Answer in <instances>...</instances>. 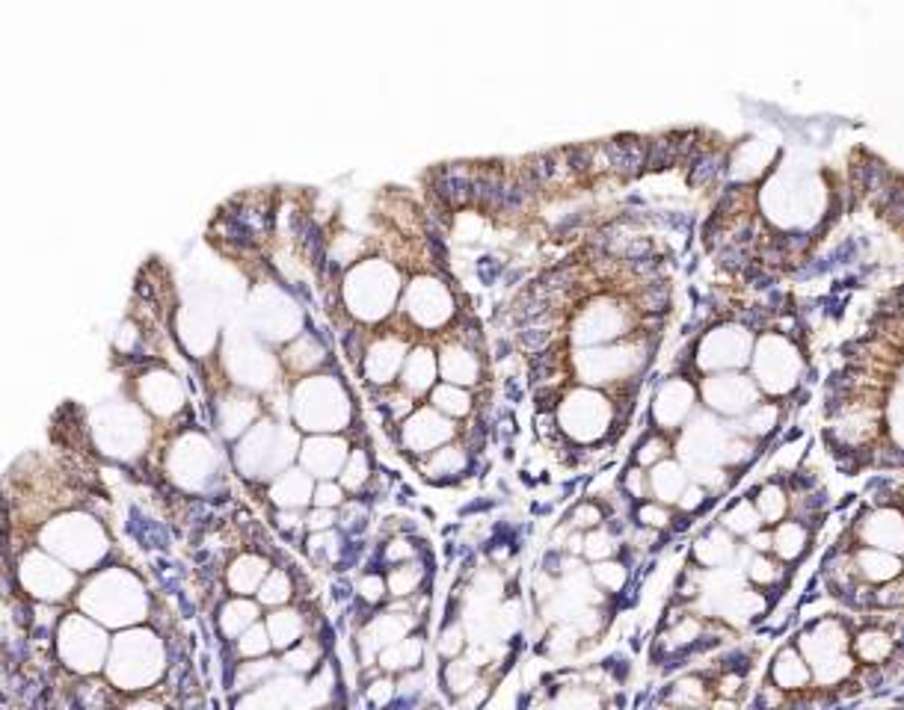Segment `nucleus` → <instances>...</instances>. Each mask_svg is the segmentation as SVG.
<instances>
[{"mask_svg":"<svg viewBox=\"0 0 904 710\" xmlns=\"http://www.w3.org/2000/svg\"><path fill=\"white\" fill-rule=\"evenodd\" d=\"M294 423L312 435H336L350 430L353 403L348 388L332 377H309L294 394Z\"/></svg>","mask_w":904,"mask_h":710,"instance_id":"nucleus-1","label":"nucleus"},{"mask_svg":"<svg viewBox=\"0 0 904 710\" xmlns=\"http://www.w3.org/2000/svg\"><path fill=\"white\" fill-rule=\"evenodd\" d=\"M134 643H120L110 660L108 675L120 693H146L166 672V651L154 634L131 636Z\"/></svg>","mask_w":904,"mask_h":710,"instance_id":"nucleus-2","label":"nucleus"},{"mask_svg":"<svg viewBox=\"0 0 904 710\" xmlns=\"http://www.w3.org/2000/svg\"><path fill=\"white\" fill-rule=\"evenodd\" d=\"M457 435H463L457 420L445 418L430 403L418 406L410 418H403L392 430V439L398 442L403 456H410V462H418V459H425V456H430L439 447L457 442Z\"/></svg>","mask_w":904,"mask_h":710,"instance_id":"nucleus-3","label":"nucleus"},{"mask_svg":"<svg viewBox=\"0 0 904 710\" xmlns=\"http://www.w3.org/2000/svg\"><path fill=\"white\" fill-rule=\"evenodd\" d=\"M694 409H698V388L691 385V379H665V382L658 385V391H655L653 406H650V427H646V430H658L674 435V432L686 430V423L691 420Z\"/></svg>","mask_w":904,"mask_h":710,"instance_id":"nucleus-4","label":"nucleus"},{"mask_svg":"<svg viewBox=\"0 0 904 710\" xmlns=\"http://www.w3.org/2000/svg\"><path fill=\"white\" fill-rule=\"evenodd\" d=\"M700 397L706 403L708 411L724 415V418H741L748 415L753 406H759V388L756 382L741 373H718V377H706L700 385Z\"/></svg>","mask_w":904,"mask_h":710,"instance_id":"nucleus-5","label":"nucleus"},{"mask_svg":"<svg viewBox=\"0 0 904 710\" xmlns=\"http://www.w3.org/2000/svg\"><path fill=\"white\" fill-rule=\"evenodd\" d=\"M851 536L861 542V548L890 550V554H904V512L893 504H875L869 512H863Z\"/></svg>","mask_w":904,"mask_h":710,"instance_id":"nucleus-6","label":"nucleus"},{"mask_svg":"<svg viewBox=\"0 0 904 710\" xmlns=\"http://www.w3.org/2000/svg\"><path fill=\"white\" fill-rule=\"evenodd\" d=\"M353 444L336 432V435H309L300 444V468L305 473H312V480H338V473L348 462Z\"/></svg>","mask_w":904,"mask_h":710,"instance_id":"nucleus-7","label":"nucleus"},{"mask_svg":"<svg viewBox=\"0 0 904 710\" xmlns=\"http://www.w3.org/2000/svg\"><path fill=\"white\" fill-rule=\"evenodd\" d=\"M264 627L271 634L273 651L285 655L288 648H294L297 643H303L309 634L324 631L327 622L324 619H312V616L300 610V607H279L271 616H264Z\"/></svg>","mask_w":904,"mask_h":710,"instance_id":"nucleus-8","label":"nucleus"},{"mask_svg":"<svg viewBox=\"0 0 904 710\" xmlns=\"http://www.w3.org/2000/svg\"><path fill=\"white\" fill-rule=\"evenodd\" d=\"M600 157L602 169H608L617 178H635L646 169V140L635 134L611 137L600 142Z\"/></svg>","mask_w":904,"mask_h":710,"instance_id":"nucleus-9","label":"nucleus"},{"mask_svg":"<svg viewBox=\"0 0 904 710\" xmlns=\"http://www.w3.org/2000/svg\"><path fill=\"white\" fill-rule=\"evenodd\" d=\"M851 571L854 578L866 586H883V583H893L899 578H904V560L899 554H890V550H878V548H857L851 550Z\"/></svg>","mask_w":904,"mask_h":710,"instance_id":"nucleus-10","label":"nucleus"},{"mask_svg":"<svg viewBox=\"0 0 904 710\" xmlns=\"http://www.w3.org/2000/svg\"><path fill=\"white\" fill-rule=\"evenodd\" d=\"M768 684L780 689L783 696H804L806 689L816 687L809 663L798 651V646H783L774 655L771 667H768Z\"/></svg>","mask_w":904,"mask_h":710,"instance_id":"nucleus-11","label":"nucleus"},{"mask_svg":"<svg viewBox=\"0 0 904 710\" xmlns=\"http://www.w3.org/2000/svg\"><path fill=\"white\" fill-rule=\"evenodd\" d=\"M427 655H430V643H427L425 627H418V631H413V634L406 636V639H401V643L382 648L380 655H377V660H374V667L380 669V672H386V675H394V679H398L403 672L425 669Z\"/></svg>","mask_w":904,"mask_h":710,"instance_id":"nucleus-12","label":"nucleus"},{"mask_svg":"<svg viewBox=\"0 0 904 710\" xmlns=\"http://www.w3.org/2000/svg\"><path fill=\"white\" fill-rule=\"evenodd\" d=\"M472 163H442L430 173V193L439 199V205L463 207L472 202Z\"/></svg>","mask_w":904,"mask_h":710,"instance_id":"nucleus-13","label":"nucleus"},{"mask_svg":"<svg viewBox=\"0 0 904 710\" xmlns=\"http://www.w3.org/2000/svg\"><path fill=\"white\" fill-rule=\"evenodd\" d=\"M484 679H495V675H487L469 655L445 660V663H439V669H436V681H439V693H442L445 705H454L457 699H463Z\"/></svg>","mask_w":904,"mask_h":710,"instance_id":"nucleus-14","label":"nucleus"},{"mask_svg":"<svg viewBox=\"0 0 904 710\" xmlns=\"http://www.w3.org/2000/svg\"><path fill=\"white\" fill-rule=\"evenodd\" d=\"M736 554H739L736 536L727 533L720 524H715L691 545V566H698L700 571H718L724 566H730L736 560Z\"/></svg>","mask_w":904,"mask_h":710,"instance_id":"nucleus-15","label":"nucleus"},{"mask_svg":"<svg viewBox=\"0 0 904 710\" xmlns=\"http://www.w3.org/2000/svg\"><path fill=\"white\" fill-rule=\"evenodd\" d=\"M312 492H315V480L300 465H291L288 471L279 473L271 483V500L276 504V509H297V512H303V509L312 506Z\"/></svg>","mask_w":904,"mask_h":710,"instance_id":"nucleus-16","label":"nucleus"},{"mask_svg":"<svg viewBox=\"0 0 904 710\" xmlns=\"http://www.w3.org/2000/svg\"><path fill=\"white\" fill-rule=\"evenodd\" d=\"M480 355L469 346H463L460 341L448 344L439 355V377L445 379L448 385L457 388H475L480 382Z\"/></svg>","mask_w":904,"mask_h":710,"instance_id":"nucleus-17","label":"nucleus"},{"mask_svg":"<svg viewBox=\"0 0 904 710\" xmlns=\"http://www.w3.org/2000/svg\"><path fill=\"white\" fill-rule=\"evenodd\" d=\"M436 377H439V362H436L434 350L427 346H418L413 353L406 355L401 370V388L410 394V397H425L436 388Z\"/></svg>","mask_w":904,"mask_h":710,"instance_id":"nucleus-18","label":"nucleus"},{"mask_svg":"<svg viewBox=\"0 0 904 710\" xmlns=\"http://www.w3.org/2000/svg\"><path fill=\"white\" fill-rule=\"evenodd\" d=\"M771 557L789 566V562H798L804 557L809 545H813V528L798 521V518H786L780 521L777 528H771Z\"/></svg>","mask_w":904,"mask_h":710,"instance_id":"nucleus-19","label":"nucleus"},{"mask_svg":"<svg viewBox=\"0 0 904 710\" xmlns=\"http://www.w3.org/2000/svg\"><path fill=\"white\" fill-rule=\"evenodd\" d=\"M267 574H271V560L264 554L250 550V554H240L238 560H231V566L226 569V586L231 589V595L250 598L252 592H259Z\"/></svg>","mask_w":904,"mask_h":710,"instance_id":"nucleus-20","label":"nucleus"},{"mask_svg":"<svg viewBox=\"0 0 904 710\" xmlns=\"http://www.w3.org/2000/svg\"><path fill=\"white\" fill-rule=\"evenodd\" d=\"M386 586H389V601H406L418 592L430 589V569H427V554L413 562L386 569Z\"/></svg>","mask_w":904,"mask_h":710,"instance_id":"nucleus-21","label":"nucleus"},{"mask_svg":"<svg viewBox=\"0 0 904 710\" xmlns=\"http://www.w3.org/2000/svg\"><path fill=\"white\" fill-rule=\"evenodd\" d=\"M751 500L753 506H756V512H759L763 528H777L780 521H786V518L792 516V495H789V489H786V483L780 477L765 480V483L753 492Z\"/></svg>","mask_w":904,"mask_h":710,"instance_id":"nucleus-22","label":"nucleus"},{"mask_svg":"<svg viewBox=\"0 0 904 710\" xmlns=\"http://www.w3.org/2000/svg\"><path fill=\"white\" fill-rule=\"evenodd\" d=\"M691 483V473L686 471V465H679L676 459L658 462L650 468V497L665 506H676L679 497Z\"/></svg>","mask_w":904,"mask_h":710,"instance_id":"nucleus-23","label":"nucleus"},{"mask_svg":"<svg viewBox=\"0 0 904 710\" xmlns=\"http://www.w3.org/2000/svg\"><path fill=\"white\" fill-rule=\"evenodd\" d=\"M427 403L436 411H442L445 418L457 420V423L463 418H475L478 415V397L472 394L469 388L448 385V382H436L434 391L427 394Z\"/></svg>","mask_w":904,"mask_h":710,"instance_id":"nucleus-24","label":"nucleus"},{"mask_svg":"<svg viewBox=\"0 0 904 710\" xmlns=\"http://www.w3.org/2000/svg\"><path fill=\"white\" fill-rule=\"evenodd\" d=\"M262 622V610H259V604L252 601V598H231V601H226L223 607H219V616H217V624H219V634L226 636V643H235L243 631H250L252 624Z\"/></svg>","mask_w":904,"mask_h":710,"instance_id":"nucleus-25","label":"nucleus"},{"mask_svg":"<svg viewBox=\"0 0 904 710\" xmlns=\"http://www.w3.org/2000/svg\"><path fill=\"white\" fill-rule=\"evenodd\" d=\"M374 473L377 471H374L371 447L368 442H362L350 451L348 462H344V468L338 473V483H341V489H344L350 497H360L365 495V489H368L371 480H374Z\"/></svg>","mask_w":904,"mask_h":710,"instance_id":"nucleus-26","label":"nucleus"},{"mask_svg":"<svg viewBox=\"0 0 904 710\" xmlns=\"http://www.w3.org/2000/svg\"><path fill=\"white\" fill-rule=\"evenodd\" d=\"M744 574H748V583H751L753 589L771 595L774 589L783 586L789 569L777 557H771V554H751V560L744 566Z\"/></svg>","mask_w":904,"mask_h":710,"instance_id":"nucleus-27","label":"nucleus"},{"mask_svg":"<svg viewBox=\"0 0 904 710\" xmlns=\"http://www.w3.org/2000/svg\"><path fill=\"white\" fill-rule=\"evenodd\" d=\"M469 651V634H466V624L460 616H445V622L439 627V634L434 639V655L439 657V663L445 660H454V657H463Z\"/></svg>","mask_w":904,"mask_h":710,"instance_id":"nucleus-28","label":"nucleus"},{"mask_svg":"<svg viewBox=\"0 0 904 710\" xmlns=\"http://www.w3.org/2000/svg\"><path fill=\"white\" fill-rule=\"evenodd\" d=\"M294 574H291V569H285V566H276V569H271V574L264 578V583L259 586V604H264V607H271V610H279V607H288V604L294 601Z\"/></svg>","mask_w":904,"mask_h":710,"instance_id":"nucleus-29","label":"nucleus"},{"mask_svg":"<svg viewBox=\"0 0 904 710\" xmlns=\"http://www.w3.org/2000/svg\"><path fill=\"white\" fill-rule=\"evenodd\" d=\"M667 459H674V439H670L667 432L658 430L643 432L641 442L635 444L632 465H638L643 471H650V468H655L658 462H667Z\"/></svg>","mask_w":904,"mask_h":710,"instance_id":"nucleus-30","label":"nucleus"},{"mask_svg":"<svg viewBox=\"0 0 904 710\" xmlns=\"http://www.w3.org/2000/svg\"><path fill=\"white\" fill-rule=\"evenodd\" d=\"M720 528L736 538H748L756 530H763V521H759V512L751 497H739L736 504L727 506V512L720 516Z\"/></svg>","mask_w":904,"mask_h":710,"instance_id":"nucleus-31","label":"nucleus"},{"mask_svg":"<svg viewBox=\"0 0 904 710\" xmlns=\"http://www.w3.org/2000/svg\"><path fill=\"white\" fill-rule=\"evenodd\" d=\"M611 512H614V506L602 504L600 497H585V500H578V504L569 509L564 524H567L569 530H578V533H590V530L602 528V524L608 521Z\"/></svg>","mask_w":904,"mask_h":710,"instance_id":"nucleus-32","label":"nucleus"},{"mask_svg":"<svg viewBox=\"0 0 904 710\" xmlns=\"http://www.w3.org/2000/svg\"><path fill=\"white\" fill-rule=\"evenodd\" d=\"M727 157L720 151L700 149L691 161H688V183L691 187H712L724 175Z\"/></svg>","mask_w":904,"mask_h":710,"instance_id":"nucleus-33","label":"nucleus"},{"mask_svg":"<svg viewBox=\"0 0 904 710\" xmlns=\"http://www.w3.org/2000/svg\"><path fill=\"white\" fill-rule=\"evenodd\" d=\"M632 524L635 528H643V530H655V533H665V530L674 528L676 521V512L674 506H665L658 504V500H643V504H635L632 506Z\"/></svg>","mask_w":904,"mask_h":710,"instance_id":"nucleus-34","label":"nucleus"},{"mask_svg":"<svg viewBox=\"0 0 904 710\" xmlns=\"http://www.w3.org/2000/svg\"><path fill=\"white\" fill-rule=\"evenodd\" d=\"M231 651H235V660H262V657H271L273 643L264 622H255L250 631H243V634L231 643Z\"/></svg>","mask_w":904,"mask_h":710,"instance_id":"nucleus-35","label":"nucleus"},{"mask_svg":"<svg viewBox=\"0 0 904 710\" xmlns=\"http://www.w3.org/2000/svg\"><path fill=\"white\" fill-rule=\"evenodd\" d=\"M617 495L629 506L650 500V471H643V468H638L632 462L626 465V471L617 480Z\"/></svg>","mask_w":904,"mask_h":710,"instance_id":"nucleus-36","label":"nucleus"},{"mask_svg":"<svg viewBox=\"0 0 904 710\" xmlns=\"http://www.w3.org/2000/svg\"><path fill=\"white\" fill-rule=\"evenodd\" d=\"M679 163V149H676V134H667V137H655V140H646V169L650 173H662L667 166Z\"/></svg>","mask_w":904,"mask_h":710,"instance_id":"nucleus-37","label":"nucleus"},{"mask_svg":"<svg viewBox=\"0 0 904 710\" xmlns=\"http://www.w3.org/2000/svg\"><path fill=\"white\" fill-rule=\"evenodd\" d=\"M350 495L341 489L338 480H317L315 492H312V506H321V509H341L348 504Z\"/></svg>","mask_w":904,"mask_h":710,"instance_id":"nucleus-38","label":"nucleus"},{"mask_svg":"<svg viewBox=\"0 0 904 710\" xmlns=\"http://www.w3.org/2000/svg\"><path fill=\"white\" fill-rule=\"evenodd\" d=\"M552 329L549 326H531V329H523L519 332V338H516V344L523 346L525 353H543V350H549V344H552Z\"/></svg>","mask_w":904,"mask_h":710,"instance_id":"nucleus-39","label":"nucleus"},{"mask_svg":"<svg viewBox=\"0 0 904 710\" xmlns=\"http://www.w3.org/2000/svg\"><path fill=\"white\" fill-rule=\"evenodd\" d=\"M305 521V533H324V530H332L338 524V512L336 509H321V506H309L303 512Z\"/></svg>","mask_w":904,"mask_h":710,"instance_id":"nucleus-40","label":"nucleus"},{"mask_svg":"<svg viewBox=\"0 0 904 710\" xmlns=\"http://www.w3.org/2000/svg\"><path fill=\"white\" fill-rule=\"evenodd\" d=\"M475 272L484 284H495V281L504 276V258H492V255H484V258L475 261Z\"/></svg>","mask_w":904,"mask_h":710,"instance_id":"nucleus-41","label":"nucleus"},{"mask_svg":"<svg viewBox=\"0 0 904 710\" xmlns=\"http://www.w3.org/2000/svg\"><path fill=\"white\" fill-rule=\"evenodd\" d=\"M120 710H175V708H170V705H166V701H161V699H149V696H140V699H134V701H128V705H122Z\"/></svg>","mask_w":904,"mask_h":710,"instance_id":"nucleus-42","label":"nucleus"},{"mask_svg":"<svg viewBox=\"0 0 904 710\" xmlns=\"http://www.w3.org/2000/svg\"><path fill=\"white\" fill-rule=\"evenodd\" d=\"M511 353H513L511 338H499V341H495V358L502 362V358H511Z\"/></svg>","mask_w":904,"mask_h":710,"instance_id":"nucleus-43","label":"nucleus"}]
</instances>
